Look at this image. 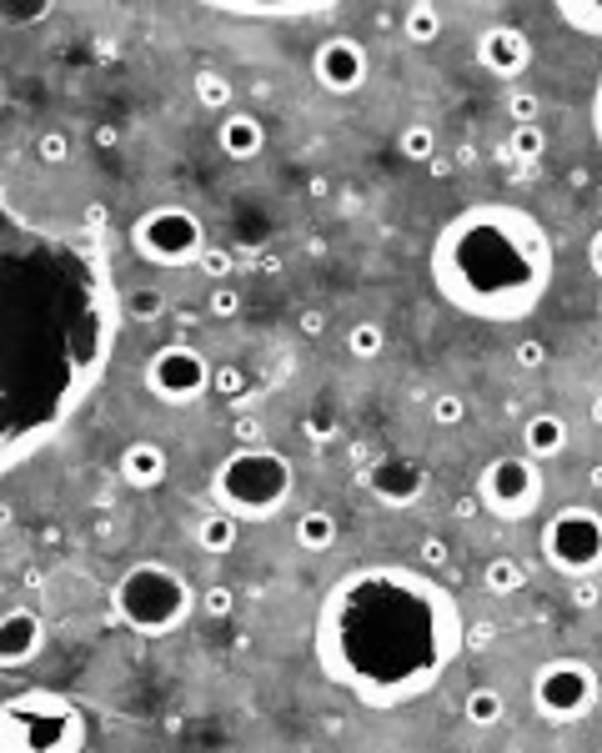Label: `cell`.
Listing matches in <instances>:
<instances>
[{
    "label": "cell",
    "instance_id": "1",
    "mask_svg": "<svg viewBox=\"0 0 602 753\" xmlns=\"http://www.w3.org/2000/svg\"><path fill=\"white\" fill-rule=\"evenodd\" d=\"M5 442L0 468H21L71 422L116 342V297L91 236L30 226L5 201Z\"/></svg>",
    "mask_w": 602,
    "mask_h": 753
},
{
    "label": "cell",
    "instance_id": "2",
    "mask_svg": "<svg viewBox=\"0 0 602 753\" xmlns=\"http://www.w3.org/2000/svg\"><path fill=\"white\" fill-rule=\"evenodd\" d=\"M457 653V597L412 568H356L316 608L322 674L367 708H402L432 693Z\"/></svg>",
    "mask_w": 602,
    "mask_h": 753
},
{
    "label": "cell",
    "instance_id": "3",
    "mask_svg": "<svg viewBox=\"0 0 602 753\" xmlns=\"http://www.w3.org/2000/svg\"><path fill=\"white\" fill-rule=\"evenodd\" d=\"M432 286L477 322H523L552 286V242L542 221L507 201H482L447 221L432 242Z\"/></svg>",
    "mask_w": 602,
    "mask_h": 753
},
{
    "label": "cell",
    "instance_id": "4",
    "mask_svg": "<svg viewBox=\"0 0 602 753\" xmlns=\"http://www.w3.org/2000/svg\"><path fill=\"white\" fill-rule=\"evenodd\" d=\"M191 608H197L191 583H186L171 563H156V558L131 563V568L116 578V588H111V613L141 638L176 633V628L191 618Z\"/></svg>",
    "mask_w": 602,
    "mask_h": 753
},
{
    "label": "cell",
    "instance_id": "5",
    "mask_svg": "<svg viewBox=\"0 0 602 753\" xmlns=\"http://www.w3.org/2000/svg\"><path fill=\"white\" fill-rule=\"evenodd\" d=\"M291 487H297V472L276 447L262 442H241L231 457H226L216 478H211V493L226 513H236L241 522H266L287 507Z\"/></svg>",
    "mask_w": 602,
    "mask_h": 753
},
{
    "label": "cell",
    "instance_id": "6",
    "mask_svg": "<svg viewBox=\"0 0 602 753\" xmlns=\"http://www.w3.org/2000/svg\"><path fill=\"white\" fill-rule=\"evenodd\" d=\"M86 743V714L80 703L61 693L30 689L5 699L0 708V749L5 753H71Z\"/></svg>",
    "mask_w": 602,
    "mask_h": 753
},
{
    "label": "cell",
    "instance_id": "7",
    "mask_svg": "<svg viewBox=\"0 0 602 753\" xmlns=\"http://www.w3.org/2000/svg\"><path fill=\"white\" fill-rule=\"evenodd\" d=\"M131 247L151 267H197L211 242H206V226H201L197 211L176 207V201H161V207L136 217Z\"/></svg>",
    "mask_w": 602,
    "mask_h": 753
},
{
    "label": "cell",
    "instance_id": "8",
    "mask_svg": "<svg viewBox=\"0 0 602 753\" xmlns=\"http://www.w3.org/2000/svg\"><path fill=\"white\" fill-rule=\"evenodd\" d=\"M542 558L563 578H598L602 572V513L563 507L542 528Z\"/></svg>",
    "mask_w": 602,
    "mask_h": 753
},
{
    "label": "cell",
    "instance_id": "9",
    "mask_svg": "<svg viewBox=\"0 0 602 753\" xmlns=\"http://www.w3.org/2000/svg\"><path fill=\"white\" fill-rule=\"evenodd\" d=\"M542 468H537V457L527 453H507V457H492L477 478V497L492 518L502 522H523L532 518L537 507H542Z\"/></svg>",
    "mask_w": 602,
    "mask_h": 753
},
{
    "label": "cell",
    "instance_id": "10",
    "mask_svg": "<svg viewBox=\"0 0 602 753\" xmlns=\"http://www.w3.org/2000/svg\"><path fill=\"white\" fill-rule=\"evenodd\" d=\"M532 703L548 724H582L598 708V668L582 658H552L532 678Z\"/></svg>",
    "mask_w": 602,
    "mask_h": 753
},
{
    "label": "cell",
    "instance_id": "11",
    "mask_svg": "<svg viewBox=\"0 0 602 753\" xmlns=\"http://www.w3.org/2000/svg\"><path fill=\"white\" fill-rule=\"evenodd\" d=\"M216 382V367L211 357H201L197 347H186V342H166V347L151 351V362H146V387L151 397H161L166 407H191L201 403Z\"/></svg>",
    "mask_w": 602,
    "mask_h": 753
},
{
    "label": "cell",
    "instance_id": "12",
    "mask_svg": "<svg viewBox=\"0 0 602 753\" xmlns=\"http://www.w3.org/2000/svg\"><path fill=\"white\" fill-rule=\"evenodd\" d=\"M367 71H372L367 46H362V40H352V36L322 40V46H316V55H312L316 86H322V91H331V96H352L356 86H367Z\"/></svg>",
    "mask_w": 602,
    "mask_h": 753
},
{
    "label": "cell",
    "instance_id": "13",
    "mask_svg": "<svg viewBox=\"0 0 602 753\" xmlns=\"http://www.w3.org/2000/svg\"><path fill=\"white\" fill-rule=\"evenodd\" d=\"M46 649V624L30 603H11L0 618V668H26Z\"/></svg>",
    "mask_w": 602,
    "mask_h": 753
},
{
    "label": "cell",
    "instance_id": "14",
    "mask_svg": "<svg viewBox=\"0 0 602 753\" xmlns=\"http://www.w3.org/2000/svg\"><path fill=\"white\" fill-rule=\"evenodd\" d=\"M477 61H482V71L512 81L532 65V40H527L517 26H492V30H482V40H477Z\"/></svg>",
    "mask_w": 602,
    "mask_h": 753
},
{
    "label": "cell",
    "instance_id": "15",
    "mask_svg": "<svg viewBox=\"0 0 602 753\" xmlns=\"http://www.w3.org/2000/svg\"><path fill=\"white\" fill-rule=\"evenodd\" d=\"M367 487L387 507H412L422 493H427V472H422L417 462H406V457H387V462H377V468L367 472Z\"/></svg>",
    "mask_w": 602,
    "mask_h": 753
},
{
    "label": "cell",
    "instance_id": "16",
    "mask_svg": "<svg viewBox=\"0 0 602 753\" xmlns=\"http://www.w3.org/2000/svg\"><path fill=\"white\" fill-rule=\"evenodd\" d=\"M116 468H121V482H126V487L146 493V487H161V482H166L171 457H166V447H161V442H131V447L121 453Z\"/></svg>",
    "mask_w": 602,
    "mask_h": 753
},
{
    "label": "cell",
    "instance_id": "17",
    "mask_svg": "<svg viewBox=\"0 0 602 753\" xmlns=\"http://www.w3.org/2000/svg\"><path fill=\"white\" fill-rule=\"evenodd\" d=\"M216 141H222V151L231 161H256L266 151V126H262V116H251V111H226Z\"/></svg>",
    "mask_w": 602,
    "mask_h": 753
},
{
    "label": "cell",
    "instance_id": "18",
    "mask_svg": "<svg viewBox=\"0 0 602 753\" xmlns=\"http://www.w3.org/2000/svg\"><path fill=\"white\" fill-rule=\"evenodd\" d=\"M573 442V432H567L563 412H532L523 422V453L537 457V462H548V457H557Z\"/></svg>",
    "mask_w": 602,
    "mask_h": 753
},
{
    "label": "cell",
    "instance_id": "19",
    "mask_svg": "<svg viewBox=\"0 0 602 753\" xmlns=\"http://www.w3.org/2000/svg\"><path fill=\"white\" fill-rule=\"evenodd\" d=\"M236 538H241V518L236 513H206V518L197 522V547L201 553H211V558H226L236 547Z\"/></svg>",
    "mask_w": 602,
    "mask_h": 753
},
{
    "label": "cell",
    "instance_id": "20",
    "mask_svg": "<svg viewBox=\"0 0 602 753\" xmlns=\"http://www.w3.org/2000/svg\"><path fill=\"white\" fill-rule=\"evenodd\" d=\"M216 11H241V15H306V11H327L337 0H201Z\"/></svg>",
    "mask_w": 602,
    "mask_h": 753
},
{
    "label": "cell",
    "instance_id": "21",
    "mask_svg": "<svg viewBox=\"0 0 602 753\" xmlns=\"http://www.w3.org/2000/svg\"><path fill=\"white\" fill-rule=\"evenodd\" d=\"M462 718H467L472 728H498L502 718H507V699H502L498 689H492V683H477V689L467 693V703H462Z\"/></svg>",
    "mask_w": 602,
    "mask_h": 753
},
{
    "label": "cell",
    "instance_id": "22",
    "mask_svg": "<svg viewBox=\"0 0 602 753\" xmlns=\"http://www.w3.org/2000/svg\"><path fill=\"white\" fill-rule=\"evenodd\" d=\"M402 36L412 40V46H432V40H442V11H437L432 0H412L402 15Z\"/></svg>",
    "mask_w": 602,
    "mask_h": 753
},
{
    "label": "cell",
    "instance_id": "23",
    "mask_svg": "<svg viewBox=\"0 0 602 753\" xmlns=\"http://www.w3.org/2000/svg\"><path fill=\"white\" fill-rule=\"evenodd\" d=\"M482 588L492 597H512L527 588V563L523 558H492L482 563Z\"/></svg>",
    "mask_w": 602,
    "mask_h": 753
},
{
    "label": "cell",
    "instance_id": "24",
    "mask_svg": "<svg viewBox=\"0 0 602 753\" xmlns=\"http://www.w3.org/2000/svg\"><path fill=\"white\" fill-rule=\"evenodd\" d=\"M297 543L306 547V553H327V547L337 543V518L322 513V507L301 513V518H297Z\"/></svg>",
    "mask_w": 602,
    "mask_h": 753
},
{
    "label": "cell",
    "instance_id": "25",
    "mask_svg": "<svg viewBox=\"0 0 602 753\" xmlns=\"http://www.w3.org/2000/svg\"><path fill=\"white\" fill-rule=\"evenodd\" d=\"M552 5H557V15H563L577 36L602 40V0H552Z\"/></svg>",
    "mask_w": 602,
    "mask_h": 753
},
{
    "label": "cell",
    "instance_id": "26",
    "mask_svg": "<svg viewBox=\"0 0 602 753\" xmlns=\"http://www.w3.org/2000/svg\"><path fill=\"white\" fill-rule=\"evenodd\" d=\"M397 151H402V161H437V131L427 121H412L397 131Z\"/></svg>",
    "mask_w": 602,
    "mask_h": 753
},
{
    "label": "cell",
    "instance_id": "27",
    "mask_svg": "<svg viewBox=\"0 0 602 753\" xmlns=\"http://www.w3.org/2000/svg\"><path fill=\"white\" fill-rule=\"evenodd\" d=\"M347 351H352L356 362H377L381 351H387V332H381V322H356L352 332H347Z\"/></svg>",
    "mask_w": 602,
    "mask_h": 753
},
{
    "label": "cell",
    "instance_id": "28",
    "mask_svg": "<svg viewBox=\"0 0 602 753\" xmlns=\"http://www.w3.org/2000/svg\"><path fill=\"white\" fill-rule=\"evenodd\" d=\"M51 11H55V0H0V21L11 30L36 26V21H46Z\"/></svg>",
    "mask_w": 602,
    "mask_h": 753
},
{
    "label": "cell",
    "instance_id": "29",
    "mask_svg": "<svg viewBox=\"0 0 602 753\" xmlns=\"http://www.w3.org/2000/svg\"><path fill=\"white\" fill-rule=\"evenodd\" d=\"M71 151H76V141H71V131L51 126V131H40L36 136V161L40 166H66Z\"/></svg>",
    "mask_w": 602,
    "mask_h": 753
},
{
    "label": "cell",
    "instance_id": "30",
    "mask_svg": "<svg viewBox=\"0 0 602 753\" xmlns=\"http://www.w3.org/2000/svg\"><path fill=\"white\" fill-rule=\"evenodd\" d=\"M161 312H166L161 286H131V292H126V317H131V322H156Z\"/></svg>",
    "mask_w": 602,
    "mask_h": 753
},
{
    "label": "cell",
    "instance_id": "31",
    "mask_svg": "<svg viewBox=\"0 0 602 753\" xmlns=\"http://www.w3.org/2000/svg\"><path fill=\"white\" fill-rule=\"evenodd\" d=\"M507 151L517 161H537L542 151H548V136H542V126H537V121H517V126H512Z\"/></svg>",
    "mask_w": 602,
    "mask_h": 753
},
{
    "label": "cell",
    "instance_id": "32",
    "mask_svg": "<svg viewBox=\"0 0 602 753\" xmlns=\"http://www.w3.org/2000/svg\"><path fill=\"white\" fill-rule=\"evenodd\" d=\"M197 101L206 106V111H226V106H231V81H226L222 71H197Z\"/></svg>",
    "mask_w": 602,
    "mask_h": 753
},
{
    "label": "cell",
    "instance_id": "33",
    "mask_svg": "<svg viewBox=\"0 0 602 753\" xmlns=\"http://www.w3.org/2000/svg\"><path fill=\"white\" fill-rule=\"evenodd\" d=\"M201 276H206V282H231V272H236V257L226 247H206L201 251Z\"/></svg>",
    "mask_w": 602,
    "mask_h": 753
},
{
    "label": "cell",
    "instance_id": "34",
    "mask_svg": "<svg viewBox=\"0 0 602 753\" xmlns=\"http://www.w3.org/2000/svg\"><path fill=\"white\" fill-rule=\"evenodd\" d=\"M211 392H222V397H247V367H236V362H222L216 367V382H211Z\"/></svg>",
    "mask_w": 602,
    "mask_h": 753
},
{
    "label": "cell",
    "instance_id": "35",
    "mask_svg": "<svg viewBox=\"0 0 602 753\" xmlns=\"http://www.w3.org/2000/svg\"><path fill=\"white\" fill-rule=\"evenodd\" d=\"M432 422L437 428H457V422H467V403H462L457 392H442L432 403Z\"/></svg>",
    "mask_w": 602,
    "mask_h": 753
},
{
    "label": "cell",
    "instance_id": "36",
    "mask_svg": "<svg viewBox=\"0 0 602 753\" xmlns=\"http://www.w3.org/2000/svg\"><path fill=\"white\" fill-rule=\"evenodd\" d=\"M206 312H211V317H222V322H226V317H236V312H241V292H236L231 282H216V286H211Z\"/></svg>",
    "mask_w": 602,
    "mask_h": 753
},
{
    "label": "cell",
    "instance_id": "37",
    "mask_svg": "<svg viewBox=\"0 0 602 753\" xmlns=\"http://www.w3.org/2000/svg\"><path fill=\"white\" fill-rule=\"evenodd\" d=\"M231 608H236V593L226 583H211L206 593H201V613H206V618H231Z\"/></svg>",
    "mask_w": 602,
    "mask_h": 753
},
{
    "label": "cell",
    "instance_id": "38",
    "mask_svg": "<svg viewBox=\"0 0 602 753\" xmlns=\"http://www.w3.org/2000/svg\"><path fill=\"white\" fill-rule=\"evenodd\" d=\"M537 111H542V101H537L532 91H512L507 96V116L512 121H537Z\"/></svg>",
    "mask_w": 602,
    "mask_h": 753
},
{
    "label": "cell",
    "instance_id": "39",
    "mask_svg": "<svg viewBox=\"0 0 602 753\" xmlns=\"http://www.w3.org/2000/svg\"><path fill=\"white\" fill-rule=\"evenodd\" d=\"M512 357H517V362H523L527 372H532V367H542V362H548V347H542V342H537V337H523V342H517V351H512Z\"/></svg>",
    "mask_w": 602,
    "mask_h": 753
},
{
    "label": "cell",
    "instance_id": "40",
    "mask_svg": "<svg viewBox=\"0 0 602 753\" xmlns=\"http://www.w3.org/2000/svg\"><path fill=\"white\" fill-rule=\"evenodd\" d=\"M602 603V588L592 583V578H577L573 583V608H598Z\"/></svg>",
    "mask_w": 602,
    "mask_h": 753
},
{
    "label": "cell",
    "instance_id": "41",
    "mask_svg": "<svg viewBox=\"0 0 602 753\" xmlns=\"http://www.w3.org/2000/svg\"><path fill=\"white\" fill-rule=\"evenodd\" d=\"M91 141L101 146V151H116V146H121V126H116V121H101V126L91 131Z\"/></svg>",
    "mask_w": 602,
    "mask_h": 753
},
{
    "label": "cell",
    "instance_id": "42",
    "mask_svg": "<svg viewBox=\"0 0 602 753\" xmlns=\"http://www.w3.org/2000/svg\"><path fill=\"white\" fill-rule=\"evenodd\" d=\"M322 332H327V312L306 307V312H301V337H322Z\"/></svg>",
    "mask_w": 602,
    "mask_h": 753
},
{
    "label": "cell",
    "instance_id": "43",
    "mask_svg": "<svg viewBox=\"0 0 602 753\" xmlns=\"http://www.w3.org/2000/svg\"><path fill=\"white\" fill-rule=\"evenodd\" d=\"M447 558H452V547H447L442 538H427V543H422V563H432L437 568V563H447Z\"/></svg>",
    "mask_w": 602,
    "mask_h": 753
},
{
    "label": "cell",
    "instance_id": "44",
    "mask_svg": "<svg viewBox=\"0 0 602 753\" xmlns=\"http://www.w3.org/2000/svg\"><path fill=\"white\" fill-rule=\"evenodd\" d=\"M588 267L602 276V226H598V232H592V242H588Z\"/></svg>",
    "mask_w": 602,
    "mask_h": 753
},
{
    "label": "cell",
    "instance_id": "45",
    "mask_svg": "<svg viewBox=\"0 0 602 753\" xmlns=\"http://www.w3.org/2000/svg\"><path fill=\"white\" fill-rule=\"evenodd\" d=\"M592 131H598V146H602V76H598V91H592Z\"/></svg>",
    "mask_w": 602,
    "mask_h": 753
},
{
    "label": "cell",
    "instance_id": "46",
    "mask_svg": "<svg viewBox=\"0 0 602 753\" xmlns=\"http://www.w3.org/2000/svg\"><path fill=\"white\" fill-rule=\"evenodd\" d=\"M236 442H262V428H256V422H236Z\"/></svg>",
    "mask_w": 602,
    "mask_h": 753
},
{
    "label": "cell",
    "instance_id": "47",
    "mask_svg": "<svg viewBox=\"0 0 602 753\" xmlns=\"http://www.w3.org/2000/svg\"><path fill=\"white\" fill-rule=\"evenodd\" d=\"M588 422H592V428H602V397H592V403H588Z\"/></svg>",
    "mask_w": 602,
    "mask_h": 753
},
{
    "label": "cell",
    "instance_id": "48",
    "mask_svg": "<svg viewBox=\"0 0 602 753\" xmlns=\"http://www.w3.org/2000/svg\"><path fill=\"white\" fill-rule=\"evenodd\" d=\"M588 487H602V468H588Z\"/></svg>",
    "mask_w": 602,
    "mask_h": 753
}]
</instances>
